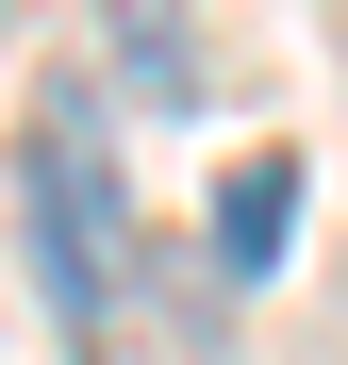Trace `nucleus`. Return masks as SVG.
I'll return each instance as SVG.
<instances>
[{
	"mask_svg": "<svg viewBox=\"0 0 348 365\" xmlns=\"http://www.w3.org/2000/svg\"><path fill=\"white\" fill-rule=\"evenodd\" d=\"M17 216H33V282H50V316H67V349L116 365V299H133V166H116V133H100L83 83H50V100L17 116Z\"/></svg>",
	"mask_w": 348,
	"mask_h": 365,
	"instance_id": "obj_1",
	"label": "nucleus"
},
{
	"mask_svg": "<svg viewBox=\"0 0 348 365\" xmlns=\"http://www.w3.org/2000/svg\"><path fill=\"white\" fill-rule=\"evenodd\" d=\"M282 232H299V150H249V166L216 182V266H232V282H265V266H282Z\"/></svg>",
	"mask_w": 348,
	"mask_h": 365,
	"instance_id": "obj_2",
	"label": "nucleus"
},
{
	"mask_svg": "<svg viewBox=\"0 0 348 365\" xmlns=\"http://www.w3.org/2000/svg\"><path fill=\"white\" fill-rule=\"evenodd\" d=\"M100 34H116V83H133V100H183V83H199L183 0H100Z\"/></svg>",
	"mask_w": 348,
	"mask_h": 365,
	"instance_id": "obj_3",
	"label": "nucleus"
}]
</instances>
